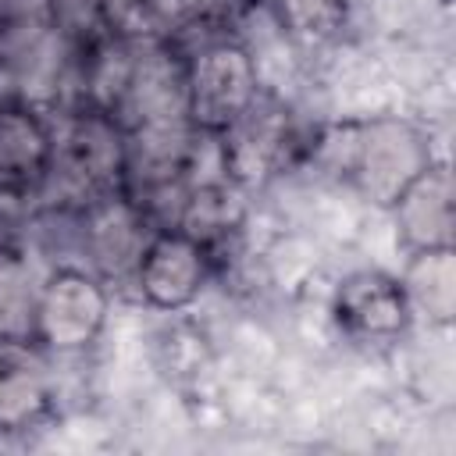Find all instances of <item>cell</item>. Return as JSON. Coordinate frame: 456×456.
<instances>
[{"label":"cell","mask_w":456,"mask_h":456,"mask_svg":"<svg viewBox=\"0 0 456 456\" xmlns=\"http://www.w3.org/2000/svg\"><path fill=\"white\" fill-rule=\"evenodd\" d=\"M107 289L82 267H53L36 317V342L53 353L86 349L107 324Z\"/></svg>","instance_id":"4"},{"label":"cell","mask_w":456,"mask_h":456,"mask_svg":"<svg viewBox=\"0 0 456 456\" xmlns=\"http://www.w3.org/2000/svg\"><path fill=\"white\" fill-rule=\"evenodd\" d=\"M403 242L417 249L452 246V171L449 164H428L392 203Z\"/></svg>","instance_id":"8"},{"label":"cell","mask_w":456,"mask_h":456,"mask_svg":"<svg viewBox=\"0 0 456 456\" xmlns=\"http://www.w3.org/2000/svg\"><path fill=\"white\" fill-rule=\"evenodd\" d=\"M335 317L346 331L360 338H388L406 328L410 310H406V296L399 281L374 274V271H360L338 285Z\"/></svg>","instance_id":"9"},{"label":"cell","mask_w":456,"mask_h":456,"mask_svg":"<svg viewBox=\"0 0 456 456\" xmlns=\"http://www.w3.org/2000/svg\"><path fill=\"white\" fill-rule=\"evenodd\" d=\"M210 278V260H207V246L196 242L192 235L185 232H171V228H160L139 267H135V278L132 285L139 289V296L157 306V310H182L189 306L203 285Z\"/></svg>","instance_id":"7"},{"label":"cell","mask_w":456,"mask_h":456,"mask_svg":"<svg viewBox=\"0 0 456 456\" xmlns=\"http://www.w3.org/2000/svg\"><path fill=\"white\" fill-rule=\"evenodd\" d=\"M321 153L335 171H346L378 207H392L395 196L431 164L428 139L403 118H374L363 125L335 128Z\"/></svg>","instance_id":"2"},{"label":"cell","mask_w":456,"mask_h":456,"mask_svg":"<svg viewBox=\"0 0 456 456\" xmlns=\"http://www.w3.org/2000/svg\"><path fill=\"white\" fill-rule=\"evenodd\" d=\"M185 89L189 121L207 132H221L253 103L264 86L249 46L235 39H210L185 57Z\"/></svg>","instance_id":"3"},{"label":"cell","mask_w":456,"mask_h":456,"mask_svg":"<svg viewBox=\"0 0 456 456\" xmlns=\"http://www.w3.org/2000/svg\"><path fill=\"white\" fill-rule=\"evenodd\" d=\"M274 4L281 14V25L289 21V28L303 36H321L335 28L346 11V0H274Z\"/></svg>","instance_id":"15"},{"label":"cell","mask_w":456,"mask_h":456,"mask_svg":"<svg viewBox=\"0 0 456 456\" xmlns=\"http://www.w3.org/2000/svg\"><path fill=\"white\" fill-rule=\"evenodd\" d=\"M403 296L406 310L420 317L428 328H449L452 303H456V267L452 246L442 249H417L403 271Z\"/></svg>","instance_id":"13"},{"label":"cell","mask_w":456,"mask_h":456,"mask_svg":"<svg viewBox=\"0 0 456 456\" xmlns=\"http://www.w3.org/2000/svg\"><path fill=\"white\" fill-rule=\"evenodd\" d=\"M157 232H153V221L142 214V207L135 200H128L125 192H114L82 210V249H86L96 278H114V281L128 278L132 281L135 267Z\"/></svg>","instance_id":"6"},{"label":"cell","mask_w":456,"mask_h":456,"mask_svg":"<svg viewBox=\"0 0 456 456\" xmlns=\"http://www.w3.org/2000/svg\"><path fill=\"white\" fill-rule=\"evenodd\" d=\"M125 175V132L96 107L61 114L50 125V160L39 182V196L53 207H93L121 192Z\"/></svg>","instance_id":"1"},{"label":"cell","mask_w":456,"mask_h":456,"mask_svg":"<svg viewBox=\"0 0 456 456\" xmlns=\"http://www.w3.org/2000/svg\"><path fill=\"white\" fill-rule=\"evenodd\" d=\"M50 160V125L21 103H0V192L39 189Z\"/></svg>","instance_id":"10"},{"label":"cell","mask_w":456,"mask_h":456,"mask_svg":"<svg viewBox=\"0 0 456 456\" xmlns=\"http://www.w3.org/2000/svg\"><path fill=\"white\" fill-rule=\"evenodd\" d=\"M50 403V370L32 342H0V428H21Z\"/></svg>","instance_id":"12"},{"label":"cell","mask_w":456,"mask_h":456,"mask_svg":"<svg viewBox=\"0 0 456 456\" xmlns=\"http://www.w3.org/2000/svg\"><path fill=\"white\" fill-rule=\"evenodd\" d=\"M246 0H142V14L150 32H189L200 25L228 21L242 11Z\"/></svg>","instance_id":"14"},{"label":"cell","mask_w":456,"mask_h":456,"mask_svg":"<svg viewBox=\"0 0 456 456\" xmlns=\"http://www.w3.org/2000/svg\"><path fill=\"white\" fill-rule=\"evenodd\" d=\"M221 135V153H224V171L235 185H253L271 178L285 153H289V110L278 96H271L267 89H260L253 96V103L228 125L217 132Z\"/></svg>","instance_id":"5"},{"label":"cell","mask_w":456,"mask_h":456,"mask_svg":"<svg viewBox=\"0 0 456 456\" xmlns=\"http://www.w3.org/2000/svg\"><path fill=\"white\" fill-rule=\"evenodd\" d=\"M50 271L32 253H0V342H36L39 296Z\"/></svg>","instance_id":"11"}]
</instances>
